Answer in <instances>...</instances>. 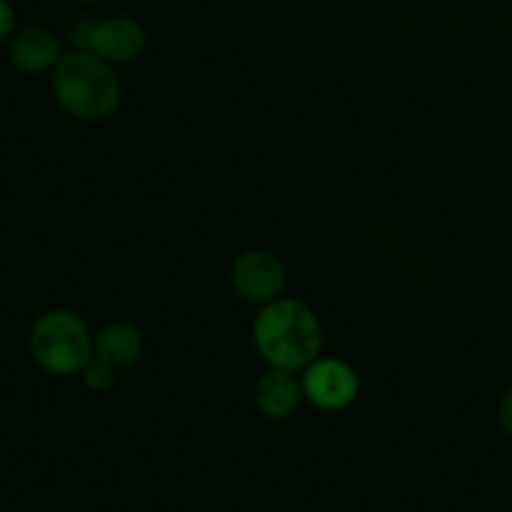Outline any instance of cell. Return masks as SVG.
<instances>
[{
	"mask_svg": "<svg viewBox=\"0 0 512 512\" xmlns=\"http://www.w3.org/2000/svg\"><path fill=\"white\" fill-rule=\"evenodd\" d=\"M78 3H100V0H78Z\"/></svg>",
	"mask_w": 512,
	"mask_h": 512,
	"instance_id": "14",
	"label": "cell"
},
{
	"mask_svg": "<svg viewBox=\"0 0 512 512\" xmlns=\"http://www.w3.org/2000/svg\"><path fill=\"white\" fill-rule=\"evenodd\" d=\"M93 28H95V20L78 18L73 25H70V30H68L70 43H73L75 48L88 50L90 48V35H93Z\"/></svg>",
	"mask_w": 512,
	"mask_h": 512,
	"instance_id": "11",
	"label": "cell"
},
{
	"mask_svg": "<svg viewBox=\"0 0 512 512\" xmlns=\"http://www.w3.org/2000/svg\"><path fill=\"white\" fill-rule=\"evenodd\" d=\"M50 88L58 108L80 123H103L120 105V80L113 63L93 50L63 53L50 70Z\"/></svg>",
	"mask_w": 512,
	"mask_h": 512,
	"instance_id": "2",
	"label": "cell"
},
{
	"mask_svg": "<svg viewBox=\"0 0 512 512\" xmlns=\"http://www.w3.org/2000/svg\"><path fill=\"white\" fill-rule=\"evenodd\" d=\"M63 58L58 35L45 28H25L10 38L8 60L15 70L28 75L48 73Z\"/></svg>",
	"mask_w": 512,
	"mask_h": 512,
	"instance_id": "7",
	"label": "cell"
},
{
	"mask_svg": "<svg viewBox=\"0 0 512 512\" xmlns=\"http://www.w3.org/2000/svg\"><path fill=\"white\" fill-rule=\"evenodd\" d=\"M78 375L85 388L93 390V393H108L115 385V380H118V370L110 363H105L103 358H98V355H93Z\"/></svg>",
	"mask_w": 512,
	"mask_h": 512,
	"instance_id": "10",
	"label": "cell"
},
{
	"mask_svg": "<svg viewBox=\"0 0 512 512\" xmlns=\"http://www.w3.org/2000/svg\"><path fill=\"white\" fill-rule=\"evenodd\" d=\"M230 283L250 303H270L283 298L288 285V270L283 260L263 248H253L240 253L230 265Z\"/></svg>",
	"mask_w": 512,
	"mask_h": 512,
	"instance_id": "4",
	"label": "cell"
},
{
	"mask_svg": "<svg viewBox=\"0 0 512 512\" xmlns=\"http://www.w3.org/2000/svg\"><path fill=\"white\" fill-rule=\"evenodd\" d=\"M303 398V383L290 370L270 368L255 385V405L270 420H288Z\"/></svg>",
	"mask_w": 512,
	"mask_h": 512,
	"instance_id": "8",
	"label": "cell"
},
{
	"mask_svg": "<svg viewBox=\"0 0 512 512\" xmlns=\"http://www.w3.org/2000/svg\"><path fill=\"white\" fill-rule=\"evenodd\" d=\"M498 423H500V428H503V433L508 435V438H512V388L505 390L503 398H500Z\"/></svg>",
	"mask_w": 512,
	"mask_h": 512,
	"instance_id": "12",
	"label": "cell"
},
{
	"mask_svg": "<svg viewBox=\"0 0 512 512\" xmlns=\"http://www.w3.org/2000/svg\"><path fill=\"white\" fill-rule=\"evenodd\" d=\"M93 338L78 313L50 308L35 318L28 348L35 365L50 375H78L93 358Z\"/></svg>",
	"mask_w": 512,
	"mask_h": 512,
	"instance_id": "3",
	"label": "cell"
},
{
	"mask_svg": "<svg viewBox=\"0 0 512 512\" xmlns=\"http://www.w3.org/2000/svg\"><path fill=\"white\" fill-rule=\"evenodd\" d=\"M105 58L108 63H130L145 50V30L138 20L128 15H113V18L98 20L90 35V48Z\"/></svg>",
	"mask_w": 512,
	"mask_h": 512,
	"instance_id": "6",
	"label": "cell"
},
{
	"mask_svg": "<svg viewBox=\"0 0 512 512\" xmlns=\"http://www.w3.org/2000/svg\"><path fill=\"white\" fill-rule=\"evenodd\" d=\"M15 30V10L8 0H0V43L8 40Z\"/></svg>",
	"mask_w": 512,
	"mask_h": 512,
	"instance_id": "13",
	"label": "cell"
},
{
	"mask_svg": "<svg viewBox=\"0 0 512 512\" xmlns=\"http://www.w3.org/2000/svg\"><path fill=\"white\" fill-rule=\"evenodd\" d=\"M303 395L320 410H345L358 398V373L338 358H318L303 370Z\"/></svg>",
	"mask_w": 512,
	"mask_h": 512,
	"instance_id": "5",
	"label": "cell"
},
{
	"mask_svg": "<svg viewBox=\"0 0 512 512\" xmlns=\"http://www.w3.org/2000/svg\"><path fill=\"white\" fill-rule=\"evenodd\" d=\"M93 355L103 358L115 370L135 365L143 355V333L130 323H110L93 338Z\"/></svg>",
	"mask_w": 512,
	"mask_h": 512,
	"instance_id": "9",
	"label": "cell"
},
{
	"mask_svg": "<svg viewBox=\"0 0 512 512\" xmlns=\"http://www.w3.org/2000/svg\"><path fill=\"white\" fill-rule=\"evenodd\" d=\"M253 343L270 368L298 373L320 358L323 325L303 300H270L253 320Z\"/></svg>",
	"mask_w": 512,
	"mask_h": 512,
	"instance_id": "1",
	"label": "cell"
}]
</instances>
